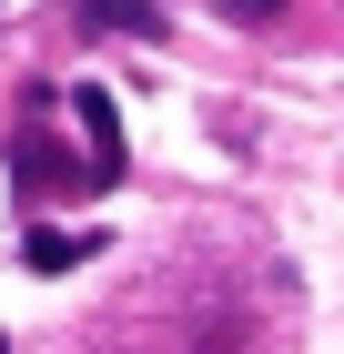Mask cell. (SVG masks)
I'll return each instance as SVG.
<instances>
[{"label": "cell", "instance_id": "cell-1", "mask_svg": "<svg viewBox=\"0 0 344 354\" xmlns=\"http://www.w3.org/2000/svg\"><path fill=\"white\" fill-rule=\"evenodd\" d=\"M10 183H21L30 203H71V192H102L81 152H61V142L41 132V111H21V132H10Z\"/></svg>", "mask_w": 344, "mask_h": 354}, {"label": "cell", "instance_id": "cell-2", "mask_svg": "<svg viewBox=\"0 0 344 354\" xmlns=\"http://www.w3.org/2000/svg\"><path fill=\"white\" fill-rule=\"evenodd\" d=\"M61 102H71V122H81V162H91V183H122V102H111L102 82L61 91Z\"/></svg>", "mask_w": 344, "mask_h": 354}, {"label": "cell", "instance_id": "cell-3", "mask_svg": "<svg viewBox=\"0 0 344 354\" xmlns=\"http://www.w3.org/2000/svg\"><path fill=\"white\" fill-rule=\"evenodd\" d=\"M71 21L81 30H122V41H152L162 10H152V0H71Z\"/></svg>", "mask_w": 344, "mask_h": 354}, {"label": "cell", "instance_id": "cell-4", "mask_svg": "<svg viewBox=\"0 0 344 354\" xmlns=\"http://www.w3.org/2000/svg\"><path fill=\"white\" fill-rule=\"evenodd\" d=\"M30 273H71V263H91V253H102V233H51V223H30Z\"/></svg>", "mask_w": 344, "mask_h": 354}, {"label": "cell", "instance_id": "cell-5", "mask_svg": "<svg viewBox=\"0 0 344 354\" xmlns=\"http://www.w3.org/2000/svg\"><path fill=\"white\" fill-rule=\"evenodd\" d=\"M223 21H284V0H212Z\"/></svg>", "mask_w": 344, "mask_h": 354}, {"label": "cell", "instance_id": "cell-6", "mask_svg": "<svg viewBox=\"0 0 344 354\" xmlns=\"http://www.w3.org/2000/svg\"><path fill=\"white\" fill-rule=\"evenodd\" d=\"M0 354H10V344H0Z\"/></svg>", "mask_w": 344, "mask_h": 354}]
</instances>
